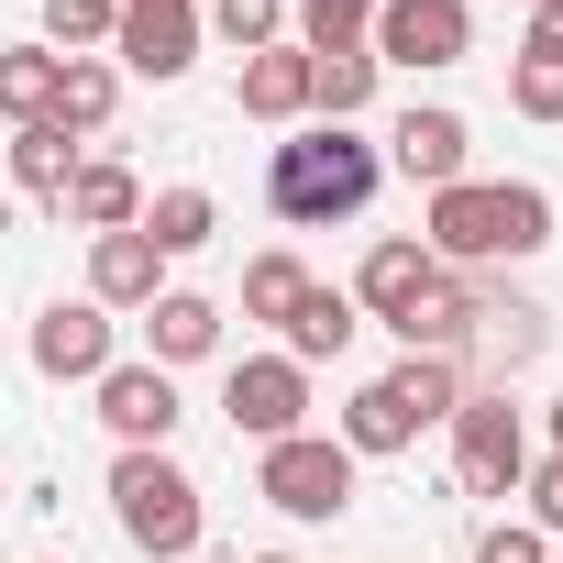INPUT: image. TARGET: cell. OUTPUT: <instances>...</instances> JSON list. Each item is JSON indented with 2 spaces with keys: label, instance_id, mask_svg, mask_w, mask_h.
<instances>
[{
  "label": "cell",
  "instance_id": "1",
  "mask_svg": "<svg viewBox=\"0 0 563 563\" xmlns=\"http://www.w3.org/2000/svg\"><path fill=\"white\" fill-rule=\"evenodd\" d=\"M265 199L288 210V221H354V210L376 199V144H354L343 122H321V133H299V144H276Z\"/></svg>",
  "mask_w": 563,
  "mask_h": 563
},
{
  "label": "cell",
  "instance_id": "2",
  "mask_svg": "<svg viewBox=\"0 0 563 563\" xmlns=\"http://www.w3.org/2000/svg\"><path fill=\"white\" fill-rule=\"evenodd\" d=\"M552 243V199L541 188H431V254L453 265H497V254H541Z\"/></svg>",
  "mask_w": 563,
  "mask_h": 563
},
{
  "label": "cell",
  "instance_id": "3",
  "mask_svg": "<svg viewBox=\"0 0 563 563\" xmlns=\"http://www.w3.org/2000/svg\"><path fill=\"white\" fill-rule=\"evenodd\" d=\"M111 508H122L133 552H155V563H188V552H199V486H188L166 453H122V464H111Z\"/></svg>",
  "mask_w": 563,
  "mask_h": 563
},
{
  "label": "cell",
  "instance_id": "4",
  "mask_svg": "<svg viewBox=\"0 0 563 563\" xmlns=\"http://www.w3.org/2000/svg\"><path fill=\"white\" fill-rule=\"evenodd\" d=\"M288 519H343L354 508V453L321 442V431H288V442H265V475H254Z\"/></svg>",
  "mask_w": 563,
  "mask_h": 563
},
{
  "label": "cell",
  "instance_id": "5",
  "mask_svg": "<svg viewBox=\"0 0 563 563\" xmlns=\"http://www.w3.org/2000/svg\"><path fill=\"white\" fill-rule=\"evenodd\" d=\"M453 475H464L475 497H519V475H530V431H519L508 387H486V398L453 409Z\"/></svg>",
  "mask_w": 563,
  "mask_h": 563
},
{
  "label": "cell",
  "instance_id": "6",
  "mask_svg": "<svg viewBox=\"0 0 563 563\" xmlns=\"http://www.w3.org/2000/svg\"><path fill=\"white\" fill-rule=\"evenodd\" d=\"M464 0H376V67H464Z\"/></svg>",
  "mask_w": 563,
  "mask_h": 563
},
{
  "label": "cell",
  "instance_id": "7",
  "mask_svg": "<svg viewBox=\"0 0 563 563\" xmlns=\"http://www.w3.org/2000/svg\"><path fill=\"white\" fill-rule=\"evenodd\" d=\"M221 409H232V431H254V442H288L299 409H310V376H299L288 354H254V365H232Z\"/></svg>",
  "mask_w": 563,
  "mask_h": 563
},
{
  "label": "cell",
  "instance_id": "8",
  "mask_svg": "<svg viewBox=\"0 0 563 563\" xmlns=\"http://www.w3.org/2000/svg\"><path fill=\"white\" fill-rule=\"evenodd\" d=\"M111 45H122V67H144V78H188V56H199V12H188V0H122Z\"/></svg>",
  "mask_w": 563,
  "mask_h": 563
},
{
  "label": "cell",
  "instance_id": "9",
  "mask_svg": "<svg viewBox=\"0 0 563 563\" xmlns=\"http://www.w3.org/2000/svg\"><path fill=\"white\" fill-rule=\"evenodd\" d=\"M100 420L122 431V453H155V442L177 431V387H166V365H111V376H100Z\"/></svg>",
  "mask_w": 563,
  "mask_h": 563
},
{
  "label": "cell",
  "instance_id": "10",
  "mask_svg": "<svg viewBox=\"0 0 563 563\" xmlns=\"http://www.w3.org/2000/svg\"><path fill=\"white\" fill-rule=\"evenodd\" d=\"M34 365H45L56 387H67V376H89V387H100V376H111V321H100L89 299H56V310L34 321Z\"/></svg>",
  "mask_w": 563,
  "mask_h": 563
},
{
  "label": "cell",
  "instance_id": "11",
  "mask_svg": "<svg viewBox=\"0 0 563 563\" xmlns=\"http://www.w3.org/2000/svg\"><path fill=\"white\" fill-rule=\"evenodd\" d=\"M431 276H442V254H431V243H376V254H365V276H354V299L398 332V321L420 310V288H431Z\"/></svg>",
  "mask_w": 563,
  "mask_h": 563
},
{
  "label": "cell",
  "instance_id": "12",
  "mask_svg": "<svg viewBox=\"0 0 563 563\" xmlns=\"http://www.w3.org/2000/svg\"><path fill=\"white\" fill-rule=\"evenodd\" d=\"M541 332H552V321H541L530 299H486V288H475V332H464V343H475V365H486L497 387H508V376L541 354Z\"/></svg>",
  "mask_w": 563,
  "mask_h": 563
},
{
  "label": "cell",
  "instance_id": "13",
  "mask_svg": "<svg viewBox=\"0 0 563 563\" xmlns=\"http://www.w3.org/2000/svg\"><path fill=\"white\" fill-rule=\"evenodd\" d=\"M155 265H166V254H155L144 232H100V243H89V288H100V310H155V299H166Z\"/></svg>",
  "mask_w": 563,
  "mask_h": 563
},
{
  "label": "cell",
  "instance_id": "14",
  "mask_svg": "<svg viewBox=\"0 0 563 563\" xmlns=\"http://www.w3.org/2000/svg\"><path fill=\"white\" fill-rule=\"evenodd\" d=\"M243 111H254V122H299V111H310V45L243 56Z\"/></svg>",
  "mask_w": 563,
  "mask_h": 563
},
{
  "label": "cell",
  "instance_id": "15",
  "mask_svg": "<svg viewBox=\"0 0 563 563\" xmlns=\"http://www.w3.org/2000/svg\"><path fill=\"white\" fill-rule=\"evenodd\" d=\"M398 177L453 188V177H464V111H409V122H398Z\"/></svg>",
  "mask_w": 563,
  "mask_h": 563
},
{
  "label": "cell",
  "instance_id": "16",
  "mask_svg": "<svg viewBox=\"0 0 563 563\" xmlns=\"http://www.w3.org/2000/svg\"><path fill=\"white\" fill-rule=\"evenodd\" d=\"M56 210H67V221H89V232H133V221H144V188H133V166H111V155H100V166H78V177H67V199H56Z\"/></svg>",
  "mask_w": 563,
  "mask_h": 563
},
{
  "label": "cell",
  "instance_id": "17",
  "mask_svg": "<svg viewBox=\"0 0 563 563\" xmlns=\"http://www.w3.org/2000/svg\"><path fill=\"white\" fill-rule=\"evenodd\" d=\"M464 332H475V288H453V276H431L420 310L398 321V343H409V354H453V365H464Z\"/></svg>",
  "mask_w": 563,
  "mask_h": 563
},
{
  "label": "cell",
  "instance_id": "18",
  "mask_svg": "<svg viewBox=\"0 0 563 563\" xmlns=\"http://www.w3.org/2000/svg\"><path fill=\"white\" fill-rule=\"evenodd\" d=\"M144 332H155V365H199V354L221 343V310H210L199 288H166V299L144 310Z\"/></svg>",
  "mask_w": 563,
  "mask_h": 563
},
{
  "label": "cell",
  "instance_id": "19",
  "mask_svg": "<svg viewBox=\"0 0 563 563\" xmlns=\"http://www.w3.org/2000/svg\"><path fill=\"white\" fill-rule=\"evenodd\" d=\"M376 387H387V398H398L420 431L464 409V365H453V354H409V365H398V376H376Z\"/></svg>",
  "mask_w": 563,
  "mask_h": 563
},
{
  "label": "cell",
  "instance_id": "20",
  "mask_svg": "<svg viewBox=\"0 0 563 563\" xmlns=\"http://www.w3.org/2000/svg\"><path fill=\"white\" fill-rule=\"evenodd\" d=\"M133 232H144L155 254H199V243L221 232V210H210V188H155V210H144Z\"/></svg>",
  "mask_w": 563,
  "mask_h": 563
},
{
  "label": "cell",
  "instance_id": "21",
  "mask_svg": "<svg viewBox=\"0 0 563 563\" xmlns=\"http://www.w3.org/2000/svg\"><path fill=\"white\" fill-rule=\"evenodd\" d=\"M56 45H12V56H0V111H12V122H56Z\"/></svg>",
  "mask_w": 563,
  "mask_h": 563
},
{
  "label": "cell",
  "instance_id": "22",
  "mask_svg": "<svg viewBox=\"0 0 563 563\" xmlns=\"http://www.w3.org/2000/svg\"><path fill=\"white\" fill-rule=\"evenodd\" d=\"M12 177H23V199H67V177H78V144H67L56 122H23V133H12Z\"/></svg>",
  "mask_w": 563,
  "mask_h": 563
},
{
  "label": "cell",
  "instance_id": "23",
  "mask_svg": "<svg viewBox=\"0 0 563 563\" xmlns=\"http://www.w3.org/2000/svg\"><path fill=\"white\" fill-rule=\"evenodd\" d=\"M299 299H310V265H299V254H254V265H243V310H254V321L288 332Z\"/></svg>",
  "mask_w": 563,
  "mask_h": 563
},
{
  "label": "cell",
  "instance_id": "24",
  "mask_svg": "<svg viewBox=\"0 0 563 563\" xmlns=\"http://www.w3.org/2000/svg\"><path fill=\"white\" fill-rule=\"evenodd\" d=\"M111 100H122V89H111V67H100V56H67V67H56V133H100V122H111Z\"/></svg>",
  "mask_w": 563,
  "mask_h": 563
},
{
  "label": "cell",
  "instance_id": "25",
  "mask_svg": "<svg viewBox=\"0 0 563 563\" xmlns=\"http://www.w3.org/2000/svg\"><path fill=\"white\" fill-rule=\"evenodd\" d=\"M343 343H354V299H343V288H310L299 321H288V365H321V354H343Z\"/></svg>",
  "mask_w": 563,
  "mask_h": 563
},
{
  "label": "cell",
  "instance_id": "26",
  "mask_svg": "<svg viewBox=\"0 0 563 563\" xmlns=\"http://www.w3.org/2000/svg\"><path fill=\"white\" fill-rule=\"evenodd\" d=\"M310 100H321L332 122H354V111L376 100V56H365V45H343V56H310Z\"/></svg>",
  "mask_w": 563,
  "mask_h": 563
},
{
  "label": "cell",
  "instance_id": "27",
  "mask_svg": "<svg viewBox=\"0 0 563 563\" xmlns=\"http://www.w3.org/2000/svg\"><path fill=\"white\" fill-rule=\"evenodd\" d=\"M299 23H310V56H343L376 23V0H299Z\"/></svg>",
  "mask_w": 563,
  "mask_h": 563
},
{
  "label": "cell",
  "instance_id": "28",
  "mask_svg": "<svg viewBox=\"0 0 563 563\" xmlns=\"http://www.w3.org/2000/svg\"><path fill=\"white\" fill-rule=\"evenodd\" d=\"M508 100H519L530 122H563V56H519V78H508Z\"/></svg>",
  "mask_w": 563,
  "mask_h": 563
},
{
  "label": "cell",
  "instance_id": "29",
  "mask_svg": "<svg viewBox=\"0 0 563 563\" xmlns=\"http://www.w3.org/2000/svg\"><path fill=\"white\" fill-rule=\"evenodd\" d=\"M111 23H122V0H45V34L56 45H100Z\"/></svg>",
  "mask_w": 563,
  "mask_h": 563
},
{
  "label": "cell",
  "instance_id": "30",
  "mask_svg": "<svg viewBox=\"0 0 563 563\" xmlns=\"http://www.w3.org/2000/svg\"><path fill=\"white\" fill-rule=\"evenodd\" d=\"M210 23H221L243 56H265V45H276V0H210Z\"/></svg>",
  "mask_w": 563,
  "mask_h": 563
},
{
  "label": "cell",
  "instance_id": "31",
  "mask_svg": "<svg viewBox=\"0 0 563 563\" xmlns=\"http://www.w3.org/2000/svg\"><path fill=\"white\" fill-rule=\"evenodd\" d=\"M519 497H530V519H541V530H563V453H552V464H530V475H519Z\"/></svg>",
  "mask_w": 563,
  "mask_h": 563
},
{
  "label": "cell",
  "instance_id": "32",
  "mask_svg": "<svg viewBox=\"0 0 563 563\" xmlns=\"http://www.w3.org/2000/svg\"><path fill=\"white\" fill-rule=\"evenodd\" d=\"M475 563H541V530H486Z\"/></svg>",
  "mask_w": 563,
  "mask_h": 563
},
{
  "label": "cell",
  "instance_id": "33",
  "mask_svg": "<svg viewBox=\"0 0 563 563\" xmlns=\"http://www.w3.org/2000/svg\"><path fill=\"white\" fill-rule=\"evenodd\" d=\"M519 56H563V0H541V12H530V45Z\"/></svg>",
  "mask_w": 563,
  "mask_h": 563
},
{
  "label": "cell",
  "instance_id": "34",
  "mask_svg": "<svg viewBox=\"0 0 563 563\" xmlns=\"http://www.w3.org/2000/svg\"><path fill=\"white\" fill-rule=\"evenodd\" d=\"M552 453H563V398H552Z\"/></svg>",
  "mask_w": 563,
  "mask_h": 563
},
{
  "label": "cell",
  "instance_id": "35",
  "mask_svg": "<svg viewBox=\"0 0 563 563\" xmlns=\"http://www.w3.org/2000/svg\"><path fill=\"white\" fill-rule=\"evenodd\" d=\"M265 563H288V552H265Z\"/></svg>",
  "mask_w": 563,
  "mask_h": 563
},
{
  "label": "cell",
  "instance_id": "36",
  "mask_svg": "<svg viewBox=\"0 0 563 563\" xmlns=\"http://www.w3.org/2000/svg\"><path fill=\"white\" fill-rule=\"evenodd\" d=\"M530 12H541V0H530Z\"/></svg>",
  "mask_w": 563,
  "mask_h": 563
}]
</instances>
